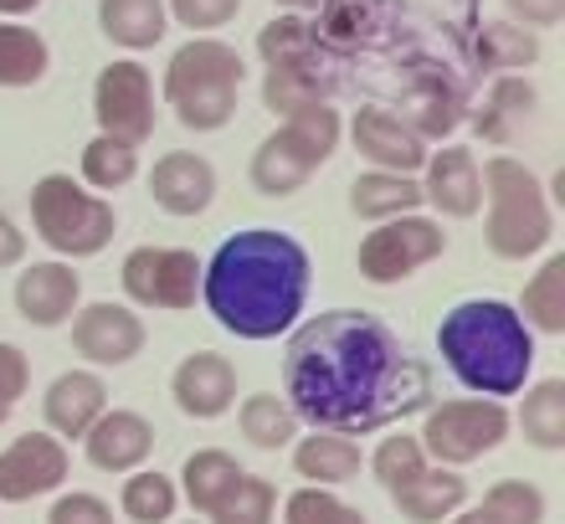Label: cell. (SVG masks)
<instances>
[{"label": "cell", "instance_id": "cell-1", "mask_svg": "<svg viewBox=\"0 0 565 524\" xmlns=\"http://www.w3.org/2000/svg\"><path fill=\"white\" fill-rule=\"evenodd\" d=\"M282 402L298 421L324 432L365 437L391 421L427 411L431 375L412 360L381 314L371 309H324L288 330L282 350Z\"/></svg>", "mask_w": 565, "mask_h": 524}, {"label": "cell", "instance_id": "cell-2", "mask_svg": "<svg viewBox=\"0 0 565 524\" xmlns=\"http://www.w3.org/2000/svg\"><path fill=\"white\" fill-rule=\"evenodd\" d=\"M313 263L303 242L273 226H247L222 237L201 268V299L211 319L237 340H278L298 324L309 303Z\"/></svg>", "mask_w": 565, "mask_h": 524}, {"label": "cell", "instance_id": "cell-3", "mask_svg": "<svg viewBox=\"0 0 565 524\" xmlns=\"http://www.w3.org/2000/svg\"><path fill=\"white\" fill-rule=\"evenodd\" d=\"M437 350L462 386L493 402L520 396L535 371V330L504 299H468L447 309L437 324Z\"/></svg>", "mask_w": 565, "mask_h": 524}, {"label": "cell", "instance_id": "cell-4", "mask_svg": "<svg viewBox=\"0 0 565 524\" xmlns=\"http://www.w3.org/2000/svg\"><path fill=\"white\" fill-rule=\"evenodd\" d=\"M242 83H247L242 52L226 42H211V36L175 46L164 62V104L195 135H216L232 124L242 104Z\"/></svg>", "mask_w": 565, "mask_h": 524}, {"label": "cell", "instance_id": "cell-5", "mask_svg": "<svg viewBox=\"0 0 565 524\" xmlns=\"http://www.w3.org/2000/svg\"><path fill=\"white\" fill-rule=\"evenodd\" d=\"M483 175V201H489V216H483V242L499 263H524V257H540L555 237V211L551 195H545V180L535 175L520 160H489L478 170Z\"/></svg>", "mask_w": 565, "mask_h": 524}, {"label": "cell", "instance_id": "cell-6", "mask_svg": "<svg viewBox=\"0 0 565 524\" xmlns=\"http://www.w3.org/2000/svg\"><path fill=\"white\" fill-rule=\"evenodd\" d=\"M344 139V119L334 114V104L303 108L294 119H282L263 145L247 160V175H253V191L263 195H294L313 180V170L324 165L329 154L340 150Z\"/></svg>", "mask_w": 565, "mask_h": 524}, {"label": "cell", "instance_id": "cell-7", "mask_svg": "<svg viewBox=\"0 0 565 524\" xmlns=\"http://www.w3.org/2000/svg\"><path fill=\"white\" fill-rule=\"evenodd\" d=\"M31 226L57 257H98L119 232V211L73 175H42L31 185Z\"/></svg>", "mask_w": 565, "mask_h": 524}, {"label": "cell", "instance_id": "cell-8", "mask_svg": "<svg viewBox=\"0 0 565 524\" xmlns=\"http://www.w3.org/2000/svg\"><path fill=\"white\" fill-rule=\"evenodd\" d=\"M509 432H514V417L504 411V402H493V396H452V402L427 406L417 437L427 463L468 468L478 458H489Z\"/></svg>", "mask_w": 565, "mask_h": 524}, {"label": "cell", "instance_id": "cell-9", "mask_svg": "<svg viewBox=\"0 0 565 524\" xmlns=\"http://www.w3.org/2000/svg\"><path fill=\"white\" fill-rule=\"evenodd\" d=\"M443 253H447L443 222H431L422 211H406V216H391V222L371 226V237L360 242V253H355V268L371 284H402L417 268L437 263Z\"/></svg>", "mask_w": 565, "mask_h": 524}, {"label": "cell", "instance_id": "cell-10", "mask_svg": "<svg viewBox=\"0 0 565 524\" xmlns=\"http://www.w3.org/2000/svg\"><path fill=\"white\" fill-rule=\"evenodd\" d=\"M119 284L139 309H191L201 299V257L185 247H135L124 257Z\"/></svg>", "mask_w": 565, "mask_h": 524}, {"label": "cell", "instance_id": "cell-11", "mask_svg": "<svg viewBox=\"0 0 565 524\" xmlns=\"http://www.w3.org/2000/svg\"><path fill=\"white\" fill-rule=\"evenodd\" d=\"M93 119L108 139H124L135 150L154 135V77L145 62H108L93 83Z\"/></svg>", "mask_w": 565, "mask_h": 524}, {"label": "cell", "instance_id": "cell-12", "mask_svg": "<svg viewBox=\"0 0 565 524\" xmlns=\"http://www.w3.org/2000/svg\"><path fill=\"white\" fill-rule=\"evenodd\" d=\"M73 473V452L52 432H21L0 452V504H31L42 494H57Z\"/></svg>", "mask_w": 565, "mask_h": 524}, {"label": "cell", "instance_id": "cell-13", "mask_svg": "<svg viewBox=\"0 0 565 524\" xmlns=\"http://www.w3.org/2000/svg\"><path fill=\"white\" fill-rule=\"evenodd\" d=\"M350 145L365 165L391 170V175H422L427 165V139L386 104H365L350 119Z\"/></svg>", "mask_w": 565, "mask_h": 524}, {"label": "cell", "instance_id": "cell-14", "mask_svg": "<svg viewBox=\"0 0 565 524\" xmlns=\"http://www.w3.org/2000/svg\"><path fill=\"white\" fill-rule=\"evenodd\" d=\"M73 324V350L88 365H129V360L145 350V319L129 309V303H77V314L67 319Z\"/></svg>", "mask_w": 565, "mask_h": 524}, {"label": "cell", "instance_id": "cell-15", "mask_svg": "<svg viewBox=\"0 0 565 524\" xmlns=\"http://www.w3.org/2000/svg\"><path fill=\"white\" fill-rule=\"evenodd\" d=\"M11 303L31 330H62L77 314V303H83V278H77V268L67 257L31 263V268L15 272Z\"/></svg>", "mask_w": 565, "mask_h": 524}, {"label": "cell", "instance_id": "cell-16", "mask_svg": "<svg viewBox=\"0 0 565 524\" xmlns=\"http://www.w3.org/2000/svg\"><path fill=\"white\" fill-rule=\"evenodd\" d=\"M170 396L185 417L195 421H216L237 406V365L222 350H195L175 365L170 375Z\"/></svg>", "mask_w": 565, "mask_h": 524}, {"label": "cell", "instance_id": "cell-17", "mask_svg": "<svg viewBox=\"0 0 565 524\" xmlns=\"http://www.w3.org/2000/svg\"><path fill=\"white\" fill-rule=\"evenodd\" d=\"M396 114H402L427 145L431 139H447L462 124V114H468V104H462V83L452 73H443V67L422 62L417 73L406 77L402 108H396Z\"/></svg>", "mask_w": 565, "mask_h": 524}, {"label": "cell", "instance_id": "cell-18", "mask_svg": "<svg viewBox=\"0 0 565 524\" xmlns=\"http://www.w3.org/2000/svg\"><path fill=\"white\" fill-rule=\"evenodd\" d=\"M83 452L98 473H135L145 468V458L154 452V427H149L145 411H129V406H114L83 432Z\"/></svg>", "mask_w": 565, "mask_h": 524}, {"label": "cell", "instance_id": "cell-19", "mask_svg": "<svg viewBox=\"0 0 565 524\" xmlns=\"http://www.w3.org/2000/svg\"><path fill=\"white\" fill-rule=\"evenodd\" d=\"M149 195L154 206L170 216H201L216 201V170L206 154L195 150H170L149 165Z\"/></svg>", "mask_w": 565, "mask_h": 524}, {"label": "cell", "instance_id": "cell-20", "mask_svg": "<svg viewBox=\"0 0 565 524\" xmlns=\"http://www.w3.org/2000/svg\"><path fill=\"white\" fill-rule=\"evenodd\" d=\"M422 195H427V206H437L443 216H478L483 211V175H478V160L473 150H462V145H443L437 154H427V165H422Z\"/></svg>", "mask_w": 565, "mask_h": 524}, {"label": "cell", "instance_id": "cell-21", "mask_svg": "<svg viewBox=\"0 0 565 524\" xmlns=\"http://www.w3.org/2000/svg\"><path fill=\"white\" fill-rule=\"evenodd\" d=\"M104 411H108V386L93 371L57 375V381L46 386V396H42L46 432L62 437V442H83V432H88Z\"/></svg>", "mask_w": 565, "mask_h": 524}, {"label": "cell", "instance_id": "cell-22", "mask_svg": "<svg viewBox=\"0 0 565 524\" xmlns=\"http://www.w3.org/2000/svg\"><path fill=\"white\" fill-rule=\"evenodd\" d=\"M334 67H329V57L319 62H278V67H268L263 73V104L278 114V119H294V114H303V108H319L334 98Z\"/></svg>", "mask_w": 565, "mask_h": 524}, {"label": "cell", "instance_id": "cell-23", "mask_svg": "<svg viewBox=\"0 0 565 524\" xmlns=\"http://www.w3.org/2000/svg\"><path fill=\"white\" fill-rule=\"evenodd\" d=\"M468 494H473V489H468V479H462V468L427 463L406 489L391 494V504H396V514L412 520V524H443L468 504Z\"/></svg>", "mask_w": 565, "mask_h": 524}, {"label": "cell", "instance_id": "cell-24", "mask_svg": "<svg viewBox=\"0 0 565 524\" xmlns=\"http://www.w3.org/2000/svg\"><path fill=\"white\" fill-rule=\"evenodd\" d=\"M294 473L303 483H319V489H340L360 473L365 452H360V437H344V432H324L313 427L309 437H294Z\"/></svg>", "mask_w": 565, "mask_h": 524}, {"label": "cell", "instance_id": "cell-25", "mask_svg": "<svg viewBox=\"0 0 565 524\" xmlns=\"http://www.w3.org/2000/svg\"><path fill=\"white\" fill-rule=\"evenodd\" d=\"M535 108H540L535 83H524L520 73H504L489 88L483 108L473 114V129H478V139H489V145H509V139L520 135V124L530 119Z\"/></svg>", "mask_w": 565, "mask_h": 524}, {"label": "cell", "instance_id": "cell-26", "mask_svg": "<svg viewBox=\"0 0 565 524\" xmlns=\"http://www.w3.org/2000/svg\"><path fill=\"white\" fill-rule=\"evenodd\" d=\"M427 206L417 175H391V170H365L350 185V211L360 222H391V216H406V211Z\"/></svg>", "mask_w": 565, "mask_h": 524}, {"label": "cell", "instance_id": "cell-27", "mask_svg": "<svg viewBox=\"0 0 565 524\" xmlns=\"http://www.w3.org/2000/svg\"><path fill=\"white\" fill-rule=\"evenodd\" d=\"M164 0H98V31L124 52H145V46L164 42Z\"/></svg>", "mask_w": 565, "mask_h": 524}, {"label": "cell", "instance_id": "cell-28", "mask_svg": "<svg viewBox=\"0 0 565 524\" xmlns=\"http://www.w3.org/2000/svg\"><path fill=\"white\" fill-rule=\"evenodd\" d=\"M473 62L483 73H524L540 62V36L520 21H483L473 36Z\"/></svg>", "mask_w": 565, "mask_h": 524}, {"label": "cell", "instance_id": "cell-29", "mask_svg": "<svg viewBox=\"0 0 565 524\" xmlns=\"http://www.w3.org/2000/svg\"><path fill=\"white\" fill-rule=\"evenodd\" d=\"M520 432L535 452H561L565 448V381L561 375H545V381H535V386H524Z\"/></svg>", "mask_w": 565, "mask_h": 524}, {"label": "cell", "instance_id": "cell-30", "mask_svg": "<svg viewBox=\"0 0 565 524\" xmlns=\"http://www.w3.org/2000/svg\"><path fill=\"white\" fill-rule=\"evenodd\" d=\"M520 319L540 334H565V253H551L520 293Z\"/></svg>", "mask_w": 565, "mask_h": 524}, {"label": "cell", "instance_id": "cell-31", "mask_svg": "<svg viewBox=\"0 0 565 524\" xmlns=\"http://www.w3.org/2000/svg\"><path fill=\"white\" fill-rule=\"evenodd\" d=\"M257 57H263V67H278V62H319V57H329V46L309 15L288 11V15H273L268 26L257 31Z\"/></svg>", "mask_w": 565, "mask_h": 524}, {"label": "cell", "instance_id": "cell-32", "mask_svg": "<svg viewBox=\"0 0 565 524\" xmlns=\"http://www.w3.org/2000/svg\"><path fill=\"white\" fill-rule=\"evenodd\" d=\"M237 479H242V463L232 458V452H226V448H201V452H191V458H185L175 489H180V499H185L195 514H206Z\"/></svg>", "mask_w": 565, "mask_h": 524}, {"label": "cell", "instance_id": "cell-33", "mask_svg": "<svg viewBox=\"0 0 565 524\" xmlns=\"http://www.w3.org/2000/svg\"><path fill=\"white\" fill-rule=\"evenodd\" d=\"M237 427H242V437H247L253 448L278 452V448H288V442L298 437V411L282 402L278 391H253V396L237 406Z\"/></svg>", "mask_w": 565, "mask_h": 524}, {"label": "cell", "instance_id": "cell-34", "mask_svg": "<svg viewBox=\"0 0 565 524\" xmlns=\"http://www.w3.org/2000/svg\"><path fill=\"white\" fill-rule=\"evenodd\" d=\"M52 67V46L21 21H0V88H31Z\"/></svg>", "mask_w": 565, "mask_h": 524}, {"label": "cell", "instance_id": "cell-35", "mask_svg": "<svg viewBox=\"0 0 565 524\" xmlns=\"http://www.w3.org/2000/svg\"><path fill=\"white\" fill-rule=\"evenodd\" d=\"M119 510L129 524H170L180 510V489L170 473H154V468H135L124 479V494H119Z\"/></svg>", "mask_w": 565, "mask_h": 524}, {"label": "cell", "instance_id": "cell-36", "mask_svg": "<svg viewBox=\"0 0 565 524\" xmlns=\"http://www.w3.org/2000/svg\"><path fill=\"white\" fill-rule=\"evenodd\" d=\"M77 170H83V185H88V191H124V185L139 175V150L124 145V139L98 135L83 145V165Z\"/></svg>", "mask_w": 565, "mask_h": 524}, {"label": "cell", "instance_id": "cell-37", "mask_svg": "<svg viewBox=\"0 0 565 524\" xmlns=\"http://www.w3.org/2000/svg\"><path fill=\"white\" fill-rule=\"evenodd\" d=\"M273 514H278V489H273L268 479L242 473V479L206 510V520L211 524H273Z\"/></svg>", "mask_w": 565, "mask_h": 524}, {"label": "cell", "instance_id": "cell-38", "mask_svg": "<svg viewBox=\"0 0 565 524\" xmlns=\"http://www.w3.org/2000/svg\"><path fill=\"white\" fill-rule=\"evenodd\" d=\"M422 468H427V452H422L417 432H386L381 442H375V452H371V473H375V483H381L386 494L406 489Z\"/></svg>", "mask_w": 565, "mask_h": 524}, {"label": "cell", "instance_id": "cell-39", "mask_svg": "<svg viewBox=\"0 0 565 524\" xmlns=\"http://www.w3.org/2000/svg\"><path fill=\"white\" fill-rule=\"evenodd\" d=\"M478 510L489 514V524H545V494L530 479H499Z\"/></svg>", "mask_w": 565, "mask_h": 524}, {"label": "cell", "instance_id": "cell-40", "mask_svg": "<svg viewBox=\"0 0 565 524\" xmlns=\"http://www.w3.org/2000/svg\"><path fill=\"white\" fill-rule=\"evenodd\" d=\"M375 21H381V0H324L319 36L324 46H360L365 36H375Z\"/></svg>", "mask_w": 565, "mask_h": 524}, {"label": "cell", "instance_id": "cell-41", "mask_svg": "<svg viewBox=\"0 0 565 524\" xmlns=\"http://www.w3.org/2000/svg\"><path fill=\"white\" fill-rule=\"evenodd\" d=\"M282 524H371L355 504H344L340 494H324L319 483H303L282 499Z\"/></svg>", "mask_w": 565, "mask_h": 524}, {"label": "cell", "instance_id": "cell-42", "mask_svg": "<svg viewBox=\"0 0 565 524\" xmlns=\"http://www.w3.org/2000/svg\"><path fill=\"white\" fill-rule=\"evenodd\" d=\"M164 15L180 21L191 36H206V31H222L226 21H237L242 0H164Z\"/></svg>", "mask_w": 565, "mask_h": 524}, {"label": "cell", "instance_id": "cell-43", "mask_svg": "<svg viewBox=\"0 0 565 524\" xmlns=\"http://www.w3.org/2000/svg\"><path fill=\"white\" fill-rule=\"evenodd\" d=\"M31 386V360L21 345H6L0 340V427H6V417L15 411V402L26 396Z\"/></svg>", "mask_w": 565, "mask_h": 524}, {"label": "cell", "instance_id": "cell-44", "mask_svg": "<svg viewBox=\"0 0 565 524\" xmlns=\"http://www.w3.org/2000/svg\"><path fill=\"white\" fill-rule=\"evenodd\" d=\"M46 524H114V510H108L98 494H57V504L46 510Z\"/></svg>", "mask_w": 565, "mask_h": 524}, {"label": "cell", "instance_id": "cell-45", "mask_svg": "<svg viewBox=\"0 0 565 524\" xmlns=\"http://www.w3.org/2000/svg\"><path fill=\"white\" fill-rule=\"evenodd\" d=\"M509 21H520L530 31H551L565 21V0H504Z\"/></svg>", "mask_w": 565, "mask_h": 524}, {"label": "cell", "instance_id": "cell-46", "mask_svg": "<svg viewBox=\"0 0 565 524\" xmlns=\"http://www.w3.org/2000/svg\"><path fill=\"white\" fill-rule=\"evenodd\" d=\"M26 263V232L11 222V211H0V268H21Z\"/></svg>", "mask_w": 565, "mask_h": 524}, {"label": "cell", "instance_id": "cell-47", "mask_svg": "<svg viewBox=\"0 0 565 524\" xmlns=\"http://www.w3.org/2000/svg\"><path fill=\"white\" fill-rule=\"evenodd\" d=\"M42 0H0V21H15V15H31Z\"/></svg>", "mask_w": 565, "mask_h": 524}, {"label": "cell", "instance_id": "cell-48", "mask_svg": "<svg viewBox=\"0 0 565 524\" xmlns=\"http://www.w3.org/2000/svg\"><path fill=\"white\" fill-rule=\"evenodd\" d=\"M447 524H489V514H483V510H468V504H462V510L452 514Z\"/></svg>", "mask_w": 565, "mask_h": 524}, {"label": "cell", "instance_id": "cell-49", "mask_svg": "<svg viewBox=\"0 0 565 524\" xmlns=\"http://www.w3.org/2000/svg\"><path fill=\"white\" fill-rule=\"evenodd\" d=\"M278 6H288V11H313L319 0H278Z\"/></svg>", "mask_w": 565, "mask_h": 524}, {"label": "cell", "instance_id": "cell-50", "mask_svg": "<svg viewBox=\"0 0 565 524\" xmlns=\"http://www.w3.org/2000/svg\"><path fill=\"white\" fill-rule=\"evenodd\" d=\"M191 524H195V520H191Z\"/></svg>", "mask_w": 565, "mask_h": 524}]
</instances>
